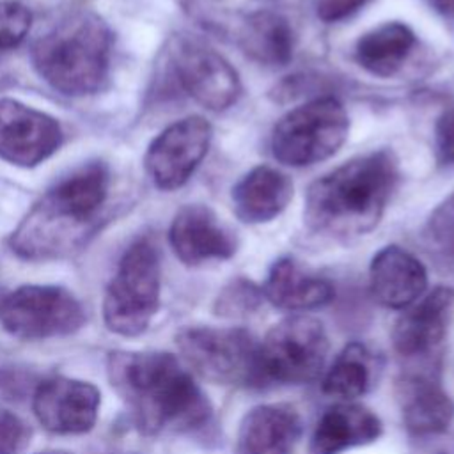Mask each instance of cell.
<instances>
[{
	"mask_svg": "<svg viewBox=\"0 0 454 454\" xmlns=\"http://www.w3.org/2000/svg\"><path fill=\"white\" fill-rule=\"evenodd\" d=\"M108 378L145 434L192 431L211 417L204 392L170 353L114 351Z\"/></svg>",
	"mask_w": 454,
	"mask_h": 454,
	"instance_id": "1",
	"label": "cell"
},
{
	"mask_svg": "<svg viewBox=\"0 0 454 454\" xmlns=\"http://www.w3.org/2000/svg\"><path fill=\"white\" fill-rule=\"evenodd\" d=\"M397 181V160L392 151L356 156L310 183L303 220L321 236H364L380 223Z\"/></svg>",
	"mask_w": 454,
	"mask_h": 454,
	"instance_id": "2",
	"label": "cell"
},
{
	"mask_svg": "<svg viewBox=\"0 0 454 454\" xmlns=\"http://www.w3.org/2000/svg\"><path fill=\"white\" fill-rule=\"evenodd\" d=\"M108 193V170L87 163L59 179L27 215L11 238L16 254L27 259L67 255L85 245L92 222Z\"/></svg>",
	"mask_w": 454,
	"mask_h": 454,
	"instance_id": "3",
	"label": "cell"
},
{
	"mask_svg": "<svg viewBox=\"0 0 454 454\" xmlns=\"http://www.w3.org/2000/svg\"><path fill=\"white\" fill-rule=\"evenodd\" d=\"M110 57V28L92 12H74L60 20L32 50L39 76L67 96L99 90L108 76Z\"/></svg>",
	"mask_w": 454,
	"mask_h": 454,
	"instance_id": "4",
	"label": "cell"
},
{
	"mask_svg": "<svg viewBox=\"0 0 454 454\" xmlns=\"http://www.w3.org/2000/svg\"><path fill=\"white\" fill-rule=\"evenodd\" d=\"M160 255L149 239L135 241L122 255L105 300L103 317L110 332L137 337L151 325L160 305Z\"/></svg>",
	"mask_w": 454,
	"mask_h": 454,
	"instance_id": "5",
	"label": "cell"
},
{
	"mask_svg": "<svg viewBox=\"0 0 454 454\" xmlns=\"http://www.w3.org/2000/svg\"><path fill=\"white\" fill-rule=\"evenodd\" d=\"M349 119L333 96L314 98L289 110L271 131V154L289 167H307L333 156L348 138Z\"/></svg>",
	"mask_w": 454,
	"mask_h": 454,
	"instance_id": "6",
	"label": "cell"
},
{
	"mask_svg": "<svg viewBox=\"0 0 454 454\" xmlns=\"http://www.w3.org/2000/svg\"><path fill=\"white\" fill-rule=\"evenodd\" d=\"M176 344L186 364L202 378L223 385L261 383L259 342L243 328L190 326Z\"/></svg>",
	"mask_w": 454,
	"mask_h": 454,
	"instance_id": "7",
	"label": "cell"
},
{
	"mask_svg": "<svg viewBox=\"0 0 454 454\" xmlns=\"http://www.w3.org/2000/svg\"><path fill=\"white\" fill-rule=\"evenodd\" d=\"M2 326L23 340H44L78 332L85 323L80 300L57 286H23L0 303Z\"/></svg>",
	"mask_w": 454,
	"mask_h": 454,
	"instance_id": "8",
	"label": "cell"
},
{
	"mask_svg": "<svg viewBox=\"0 0 454 454\" xmlns=\"http://www.w3.org/2000/svg\"><path fill=\"white\" fill-rule=\"evenodd\" d=\"M328 353V337L321 321L310 316H293L273 325L259 342L264 380L280 383H307L319 376Z\"/></svg>",
	"mask_w": 454,
	"mask_h": 454,
	"instance_id": "9",
	"label": "cell"
},
{
	"mask_svg": "<svg viewBox=\"0 0 454 454\" xmlns=\"http://www.w3.org/2000/svg\"><path fill=\"white\" fill-rule=\"evenodd\" d=\"M170 69L179 87L204 108L220 112L241 96L236 69L206 43L179 35L170 46Z\"/></svg>",
	"mask_w": 454,
	"mask_h": 454,
	"instance_id": "10",
	"label": "cell"
},
{
	"mask_svg": "<svg viewBox=\"0 0 454 454\" xmlns=\"http://www.w3.org/2000/svg\"><path fill=\"white\" fill-rule=\"evenodd\" d=\"M213 129L199 115L184 117L165 128L145 153V168L161 190L183 186L207 154Z\"/></svg>",
	"mask_w": 454,
	"mask_h": 454,
	"instance_id": "11",
	"label": "cell"
},
{
	"mask_svg": "<svg viewBox=\"0 0 454 454\" xmlns=\"http://www.w3.org/2000/svg\"><path fill=\"white\" fill-rule=\"evenodd\" d=\"M99 403V390L92 383L53 376L37 385L32 408L44 429L57 434H82L94 427Z\"/></svg>",
	"mask_w": 454,
	"mask_h": 454,
	"instance_id": "12",
	"label": "cell"
},
{
	"mask_svg": "<svg viewBox=\"0 0 454 454\" xmlns=\"http://www.w3.org/2000/svg\"><path fill=\"white\" fill-rule=\"evenodd\" d=\"M62 144L59 122L14 99H0V158L20 167H34Z\"/></svg>",
	"mask_w": 454,
	"mask_h": 454,
	"instance_id": "13",
	"label": "cell"
},
{
	"mask_svg": "<svg viewBox=\"0 0 454 454\" xmlns=\"http://www.w3.org/2000/svg\"><path fill=\"white\" fill-rule=\"evenodd\" d=\"M174 254L188 266L231 259L238 250L236 236L202 204L181 207L168 229Z\"/></svg>",
	"mask_w": 454,
	"mask_h": 454,
	"instance_id": "14",
	"label": "cell"
},
{
	"mask_svg": "<svg viewBox=\"0 0 454 454\" xmlns=\"http://www.w3.org/2000/svg\"><path fill=\"white\" fill-rule=\"evenodd\" d=\"M454 316V289L438 286L404 309L392 330L395 351L406 358L431 353L447 335Z\"/></svg>",
	"mask_w": 454,
	"mask_h": 454,
	"instance_id": "15",
	"label": "cell"
},
{
	"mask_svg": "<svg viewBox=\"0 0 454 454\" xmlns=\"http://www.w3.org/2000/svg\"><path fill=\"white\" fill-rule=\"evenodd\" d=\"M427 287L424 264L408 250L383 247L369 266V289L372 298L387 309H406L415 303Z\"/></svg>",
	"mask_w": 454,
	"mask_h": 454,
	"instance_id": "16",
	"label": "cell"
},
{
	"mask_svg": "<svg viewBox=\"0 0 454 454\" xmlns=\"http://www.w3.org/2000/svg\"><path fill=\"white\" fill-rule=\"evenodd\" d=\"M301 436V419L287 404L252 408L238 431V454H294Z\"/></svg>",
	"mask_w": 454,
	"mask_h": 454,
	"instance_id": "17",
	"label": "cell"
},
{
	"mask_svg": "<svg viewBox=\"0 0 454 454\" xmlns=\"http://www.w3.org/2000/svg\"><path fill=\"white\" fill-rule=\"evenodd\" d=\"M234 215L243 223H264L278 216L293 199V181L270 165L248 170L231 192Z\"/></svg>",
	"mask_w": 454,
	"mask_h": 454,
	"instance_id": "18",
	"label": "cell"
},
{
	"mask_svg": "<svg viewBox=\"0 0 454 454\" xmlns=\"http://www.w3.org/2000/svg\"><path fill=\"white\" fill-rule=\"evenodd\" d=\"M381 434L380 419L358 404H337L316 424L309 454H340L351 447L374 442Z\"/></svg>",
	"mask_w": 454,
	"mask_h": 454,
	"instance_id": "19",
	"label": "cell"
},
{
	"mask_svg": "<svg viewBox=\"0 0 454 454\" xmlns=\"http://www.w3.org/2000/svg\"><path fill=\"white\" fill-rule=\"evenodd\" d=\"M399 403L403 422L411 434L445 433L454 420V401L427 376H411L401 383Z\"/></svg>",
	"mask_w": 454,
	"mask_h": 454,
	"instance_id": "20",
	"label": "cell"
},
{
	"mask_svg": "<svg viewBox=\"0 0 454 454\" xmlns=\"http://www.w3.org/2000/svg\"><path fill=\"white\" fill-rule=\"evenodd\" d=\"M261 291L271 305L282 310H312L333 298V287L328 280L307 273L291 257L273 262Z\"/></svg>",
	"mask_w": 454,
	"mask_h": 454,
	"instance_id": "21",
	"label": "cell"
},
{
	"mask_svg": "<svg viewBox=\"0 0 454 454\" xmlns=\"http://www.w3.org/2000/svg\"><path fill=\"white\" fill-rule=\"evenodd\" d=\"M239 48L264 66H286L293 59L294 32L278 12L257 11L241 21L238 28Z\"/></svg>",
	"mask_w": 454,
	"mask_h": 454,
	"instance_id": "22",
	"label": "cell"
},
{
	"mask_svg": "<svg viewBox=\"0 0 454 454\" xmlns=\"http://www.w3.org/2000/svg\"><path fill=\"white\" fill-rule=\"evenodd\" d=\"M415 43V34L404 23H383L358 37L355 60L367 73L387 78L403 67Z\"/></svg>",
	"mask_w": 454,
	"mask_h": 454,
	"instance_id": "23",
	"label": "cell"
},
{
	"mask_svg": "<svg viewBox=\"0 0 454 454\" xmlns=\"http://www.w3.org/2000/svg\"><path fill=\"white\" fill-rule=\"evenodd\" d=\"M372 381V358L365 346L348 344L326 371L321 388L326 395L351 401L367 392Z\"/></svg>",
	"mask_w": 454,
	"mask_h": 454,
	"instance_id": "24",
	"label": "cell"
},
{
	"mask_svg": "<svg viewBox=\"0 0 454 454\" xmlns=\"http://www.w3.org/2000/svg\"><path fill=\"white\" fill-rule=\"evenodd\" d=\"M424 238L436 254L454 262V192L431 213Z\"/></svg>",
	"mask_w": 454,
	"mask_h": 454,
	"instance_id": "25",
	"label": "cell"
},
{
	"mask_svg": "<svg viewBox=\"0 0 454 454\" xmlns=\"http://www.w3.org/2000/svg\"><path fill=\"white\" fill-rule=\"evenodd\" d=\"M32 25L30 11L16 0H0V51L21 44Z\"/></svg>",
	"mask_w": 454,
	"mask_h": 454,
	"instance_id": "26",
	"label": "cell"
},
{
	"mask_svg": "<svg viewBox=\"0 0 454 454\" xmlns=\"http://www.w3.org/2000/svg\"><path fill=\"white\" fill-rule=\"evenodd\" d=\"M262 298V291L250 280L238 278L231 282L216 300V310L223 316H238L254 310Z\"/></svg>",
	"mask_w": 454,
	"mask_h": 454,
	"instance_id": "27",
	"label": "cell"
},
{
	"mask_svg": "<svg viewBox=\"0 0 454 454\" xmlns=\"http://www.w3.org/2000/svg\"><path fill=\"white\" fill-rule=\"evenodd\" d=\"M30 434L23 419L0 408V454H21L30 443Z\"/></svg>",
	"mask_w": 454,
	"mask_h": 454,
	"instance_id": "28",
	"label": "cell"
},
{
	"mask_svg": "<svg viewBox=\"0 0 454 454\" xmlns=\"http://www.w3.org/2000/svg\"><path fill=\"white\" fill-rule=\"evenodd\" d=\"M434 153L442 165H454V106L443 110L436 119Z\"/></svg>",
	"mask_w": 454,
	"mask_h": 454,
	"instance_id": "29",
	"label": "cell"
},
{
	"mask_svg": "<svg viewBox=\"0 0 454 454\" xmlns=\"http://www.w3.org/2000/svg\"><path fill=\"white\" fill-rule=\"evenodd\" d=\"M371 0H317L316 14L326 23L342 21L358 12Z\"/></svg>",
	"mask_w": 454,
	"mask_h": 454,
	"instance_id": "30",
	"label": "cell"
},
{
	"mask_svg": "<svg viewBox=\"0 0 454 454\" xmlns=\"http://www.w3.org/2000/svg\"><path fill=\"white\" fill-rule=\"evenodd\" d=\"M429 5L445 18H454V0H427Z\"/></svg>",
	"mask_w": 454,
	"mask_h": 454,
	"instance_id": "31",
	"label": "cell"
},
{
	"mask_svg": "<svg viewBox=\"0 0 454 454\" xmlns=\"http://www.w3.org/2000/svg\"><path fill=\"white\" fill-rule=\"evenodd\" d=\"M37 454H69V452H64V450H43V452H37Z\"/></svg>",
	"mask_w": 454,
	"mask_h": 454,
	"instance_id": "32",
	"label": "cell"
},
{
	"mask_svg": "<svg viewBox=\"0 0 454 454\" xmlns=\"http://www.w3.org/2000/svg\"><path fill=\"white\" fill-rule=\"evenodd\" d=\"M181 5H190L193 0H177Z\"/></svg>",
	"mask_w": 454,
	"mask_h": 454,
	"instance_id": "33",
	"label": "cell"
}]
</instances>
